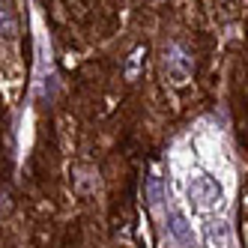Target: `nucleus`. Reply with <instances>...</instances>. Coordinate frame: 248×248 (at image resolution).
Instances as JSON below:
<instances>
[{"label":"nucleus","instance_id":"7ed1b4c3","mask_svg":"<svg viewBox=\"0 0 248 248\" xmlns=\"http://www.w3.org/2000/svg\"><path fill=\"white\" fill-rule=\"evenodd\" d=\"M18 33V18H15V9L9 6V0H0V36L12 39Z\"/></svg>","mask_w":248,"mask_h":248},{"label":"nucleus","instance_id":"f03ea898","mask_svg":"<svg viewBox=\"0 0 248 248\" xmlns=\"http://www.w3.org/2000/svg\"><path fill=\"white\" fill-rule=\"evenodd\" d=\"M165 75L170 84H186L191 78V57L173 42L165 48Z\"/></svg>","mask_w":248,"mask_h":248},{"label":"nucleus","instance_id":"39448f33","mask_svg":"<svg viewBox=\"0 0 248 248\" xmlns=\"http://www.w3.org/2000/svg\"><path fill=\"white\" fill-rule=\"evenodd\" d=\"M209 245L212 248H230V230L224 221H212L209 224Z\"/></svg>","mask_w":248,"mask_h":248},{"label":"nucleus","instance_id":"20e7f679","mask_svg":"<svg viewBox=\"0 0 248 248\" xmlns=\"http://www.w3.org/2000/svg\"><path fill=\"white\" fill-rule=\"evenodd\" d=\"M170 233L176 236V239H180L183 245H194V230H191V224L180 216V212H173V216H170Z\"/></svg>","mask_w":248,"mask_h":248},{"label":"nucleus","instance_id":"f257e3e1","mask_svg":"<svg viewBox=\"0 0 248 248\" xmlns=\"http://www.w3.org/2000/svg\"><path fill=\"white\" fill-rule=\"evenodd\" d=\"M188 201L198 206L201 212H212V209H218L221 201H224V188L221 183L216 180V176H194V180L188 183Z\"/></svg>","mask_w":248,"mask_h":248},{"label":"nucleus","instance_id":"423d86ee","mask_svg":"<svg viewBox=\"0 0 248 248\" xmlns=\"http://www.w3.org/2000/svg\"><path fill=\"white\" fill-rule=\"evenodd\" d=\"M140 60H144V48H135L132 54H129V63H126V81H135V78H138Z\"/></svg>","mask_w":248,"mask_h":248},{"label":"nucleus","instance_id":"0eeeda50","mask_svg":"<svg viewBox=\"0 0 248 248\" xmlns=\"http://www.w3.org/2000/svg\"><path fill=\"white\" fill-rule=\"evenodd\" d=\"M150 203H153V206L162 203V180H158V173L150 176Z\"/></svg>","mask_w":248,"mask_h":248}]
</instances>
